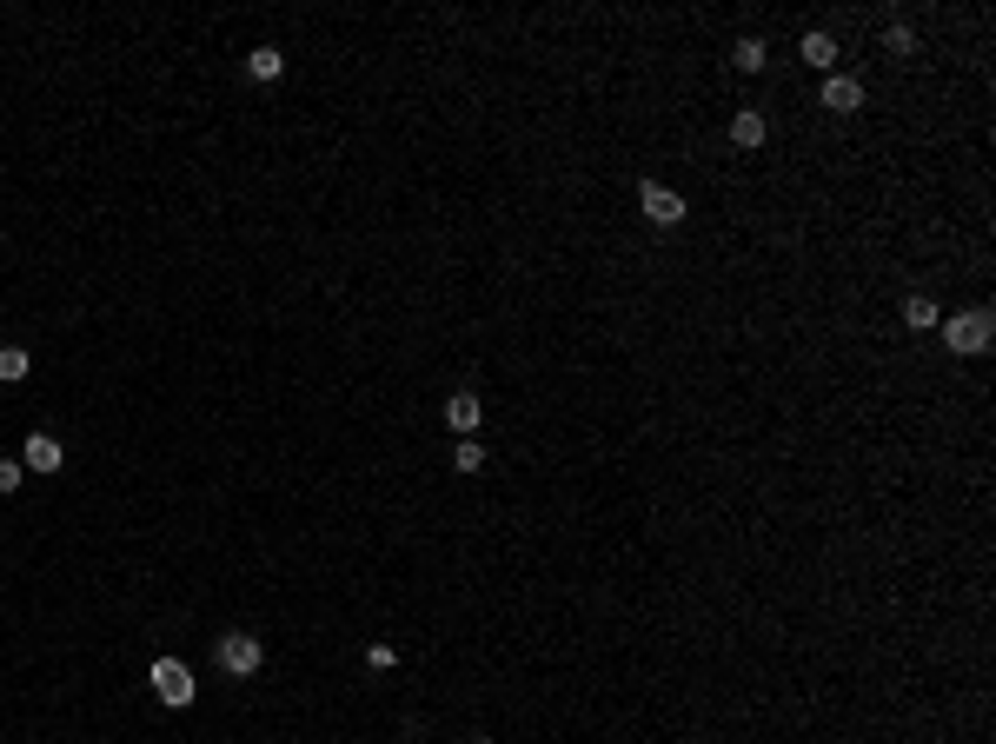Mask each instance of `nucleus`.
I'll return each mask as SVG.
<instances>
[{
	"label": "nucleus",
	"instance_id": "obj_1",
	"mask_svg": "<svg viewBox=\"0 0 996 744\" xmlns=\"http://www.w3.org/2000/svg\"><path fill=\"white\" fill-rule=\"evenodd\" d=\"M943 339H950V353H990V313H957L943 319Z\"/></svg>",
	"mask_w": 996,
	"mask_h": 744
},
{
	"label": "nucleus",
	"instance_id": "obj_2",
	"mask_svg": "<svg viewBox=\"0 0 996 744\" xmlns=\"http://www.w3.org/2000/svg\"><path fill=\"white\" fill-rule=\"evenodd\" d=\"M153 691H160L166 711H186L193 705V671H186L180 658H160V665H153Z\"/></svg>",
	"mask_w": 996,
	"mask_h": 744
},
{
	"label": "nucleus",
	"instance_id": "obj_3",
	"mask_svg": "<svg viewBox=\"0 0 996 744\" xmlns=\"http://www.w3.org/2000/svg\"><path fill=\"white\" fill-rule=\"evenodd\" d=\"M220 665L233 671V678H253V671L266 665V645H259L253 632H226L220 638Z\"/></svg>",
	"mask_w": 996,
	"mask_h": 744
},
{
	"label": "nucleus",
	"instance_id": "obj_4",
	"mask_svg": "<svg viewBox=\"0 0 996 744\" xmlns=\"http://www.w3.org/2000/svg\"><path fill=\"white\" fill-rule=\"evenodd\" d=\"M20 465H27V472H60V465H67V446H60L54 432H34L27 452H20Z\"/></svg>",
	"mask_w": 996,
	"mask_h": 744
},
{
	"label": "nucleus",
	"instance_id": "obj_5",
	"mask_svg": "<svg viewBox=\"0 0 996 744\" xmlns=\"http://www.w3.org/2000/svg\"><path fill=\"white\" fill-rule=\"evenodd\" d=\"M638 206H645L651 226H678V220H684V200L671 193V186H645V193H638Z\"/></svg>",
	"mask_w": 996,
	"mask_h": 744
},
{
	"label": "nucleus",
	"instance_id": "obj_6",
	"mask_svg": "<svg viewBox=\"0 0 996 744\" xmlns=\"http://www.w3.org/2000/svg\"><path fill=\"white\" fill-rule=\"evenodd\" d=\"M824 107H830V113H857V107H864V87H857V80H844V74H830V80H824Z\"/></svg>",
	"mask_w": 996,
	"mask_h": 744
},
{
	"label": "nucleus",
	"instance_id": "obj_7",
	"mask_svg": "<svg viewBox=\"0 0 996 744\" xmlns=\"http://www.w3.org/2000/svg\"><path fill=\"white\" fill-rule=\"evenodd\" d=\"M445 426H459L465 439H472V432H479V392H452V399H445Z\"/></svg>",
	"mask_w": 996,
	"mask_h": 744
},
{
	"label": "nucleus",
	"instance_id": "obj_8",
	"mask_svg": "<svg viewBox=\"0 0 996 744\" xmlns=\"http://www.w3.org/2000/svg\"><path fill=\"white\" fill-rule=\"evenodd\" d=\"M246 74L253 80H279L286 74V54H279V47H253V54H246Z\"/></svg>",
	"mask_w": 996,
	"mask_h": 744
},
{
	"label": "nucleus",
	"instance_id": "obj_9",
	"mask_svg": "<svg viewBox=\"0 0 996 744\" xmlns=\"http://www.w3.org/2000/svg\"><path fill=\"white\" fill-rule=\"evenodd\" d=\"M731 140H738L744 153L764 147V113H738V120H731Z\"/></svg>",
	"mask_w": 996,
	"mask_h": 744
},
{
	"label": "nucleus",
	"instance_id": "obj_10",
	"mask_svg": "<svg viewBox=\"0 0 996 744\" xmlns=\"http://www.w3.org/2000/svg\"><path fill=\"white\" fill-rule=\"evenodd\" d=\"M27 366H34V359H27V346H0V379H7V386H14V379H27Z\"/></svg>",
	"mask_w": 996,
	"mask_h": 744
},
{
	"label": "nucleus",
	"instance_id": "obj_11",
	"mask_svg": "<svg viewBox=\"0 0 996 744\" xmlns=\"http://www.w3.org/2000/svg\"><path fill=\"white\" fill-rule=\"evenodd\" d=\"M904 326H917V333H923V326H937V306H930V299H904Z\"/></svg>",
	"mask_w": 996,
	"mask_h": 744
},
{
	"label": "nucleus",
	"instance_id": "obj_12",
	"mask_svg": "<svg viewBox=\"0 0 996 744\" xmlns=\"http://www.w3.org/2000/svg\"><path fill=\"white\" fill-rule=\"evenodd\" d=\"M804 60H811V67H830V60H837V40H830V34H811V40H804Z\"/></svg>",
	"mask_w": 996,
	"mask_h": 744
},
{
	"label": "nucleus",
	"instance_id": "obj_13",
	"mask_svg": "<svg viewBox=\"0 0 996 744\" xmlns=\"http://www.w3.org/2000/svg\"><path fill=\"white\" fill-rule=\"evenodd\" d=\"M764 60H771V54H764V40H744V47H738V67H744V74H757Z\"/></svg>",
	"mask_w": 996,
	"mask_h": 744
},
{
	"label": "nucleus",
	"instance_id": "obj_14",
	"mask_svg": "<svg viewBox=\"0 0 996 744\" xmlns=\"http://www.w3.org/2000/svg\"><path fill=\"white\" fill-rule=\"evenodd\" d=\"M20 479H27V465H20V459H0V492H20Z\"/></svg>",
	"mask_w": 996,
	"mask_h": 744
},
{
	"label": "nucleus",
	"instance_id": "obj_15",
	"mask_svg": "<svg viewBox=\"0 0 996 744\" xmlns=\"http://www.w3.org/2000/svg\"><path fill=\"white\" fill-rule=\"evenodd\" d=\"M479 465H485V446H479V439H465V446H459V472H479Z\"/></svg>",
	"mask_w": 996,
	"mask_h": 744
},
{
	"label": "nucleus",
	"instance_id": "obj_16",
	"mask_svg": "<svg viewBox=\"0 0 996 744\" xmlns=\"http://www.w3.org/2000/svg\"><path fill=\"white\" fill-rule=\"evenodd\" d=\"M366 665H372V671H392V665H399V651H392V645H372Z\"/></svg>",
	"mask_w": 996,
	"mask_h": 744
},
{
	"label": "nucleus",
	"instance_id": "obj_17",
	"mask_svg": "<svg viewBox=\"0 0 996 744\" xmlns=\"http://www.w3.org/2000/svg\"><path fill=\"white\" fill-rule=\"evenodd\" d=\"M479 744H485V738H479Z\"/></svg>",
	"mask_w": 996,
	"mask_h": 744
}]
</instances>
